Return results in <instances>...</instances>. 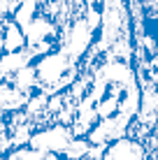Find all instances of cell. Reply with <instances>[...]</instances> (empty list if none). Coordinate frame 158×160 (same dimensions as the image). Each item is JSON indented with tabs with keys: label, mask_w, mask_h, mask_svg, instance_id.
<instances>
[{
	"label": "cell",
	"mask_w": 158,
	"mask_h": 160,
	"mask_svg": "<svg viewBox=\"0 0 158 160\" xmlns=\"http://www.w3.org/2000/svg\"><path fill=\"white\" fill-rule=\"evenodd\" d=\"M72 142V130L63 123H49L44 128H37L33 132L28 146L40 153H63Z\"/></svg>",
	"instance_id": "cell-1"
},
{
	"label": "cell",
	"mask_w": 158,
	"mask_h": 160,
	"mask_svg": "<svg viewBox=\"0 0 158 160\" xmlns=\"http://www.w3.org/2000/svg\"><path fill=\"white\" fill-rule=\"evenodd\" d=\"M149 158V151L140 139L135 137H119V139L110 142L102 151L100 160H146Z\"/></svg>",
	"instance_id": "cell-2"
},
{
	"label": "cell",
	"mask_w": 158,
	"mask_h": 160,
	"mask_svg": "<svg viewBox=\"0 0 158 160\" xmlns=\"http://www.w3.org/2000/svg\"><path fill=\"white\" fill-rule=\"evenodd\" d=\"M23 35H26V47L37 44V42H44V40H56L58 42V28H56V23H54L42 9L37 12L35 19L23 28Z\"/></svg>",
	"instance_id": "cell-3"
},
{
	"label": "cell",
	"mask_w": 158,
	"mask_h": 160,
	"mask_svg": "<svg viewBox=\"0 0 158 160\" xmlns=\"http://www.w3.org/2000/svg\"><path fill=\"white\" fill-rule=\"evenodd\" d=\"M28 95H30V93L19 91L12 81H3V84H0V112L12 114V112L23 109V107H26V100H28Z\"/></svg>",
	"instance_id": "cell-4"
},
{
	"label": "cell",
	"mask_w": 158,
	"mask_h": 160,
	"mask_svg": "<svg viewBox=\"0 0 158 160\" xmlns=\"http://www.w3.org/2000/svg\"><path fill=\"white\" fill-rule=\"evenodd\" d=\"M33 60H35V56L30 53V49L23 47V49H19V51H3L0 53V68L5 70L7 77H12L14 72H19L21 68L30 65Z\"/></svg>",
	"instance_id": "cell-5"
},
{
	"label": "cell",
	"mask_w": 158,
	"mask_h": 160,
	"mask_svg": "<svg viewBox=\"0 0 158 160\" xmlns=\"http://www.w3.org/2000/svg\"><path fill=\"white\" fill-rule=\"evenodd\" d=\"M26 47V35L23 28L12 19V16H5L3 23V51H19Z\"/></svg>",
	"instance_id": "cell-6"
},
{
	"label": "cell",
	"mask_w": 158,
	"mask_h": 160,
	"mask_svg": "<svg viewBox=\"0 0 158 160\" xmlns=\"http://www.w3.org/2000/svg\"><path fill=\"white\" fill-rule=\"evenodd\" d=\"M9 81L19 88V91L23 93H33L37 88V74H35V65H26V68H21L19 72H14L12 77H9Z\"/></svg>",
	"instance_id": "cell-7"
},
{
	"label": "cell",
	"mask_w": 158,
	"mask_h": 160,
	"mask_svg": "<svg viewBox=\"0 0 158 160\" xmlns=\"http://www.w3.org/2000/svg\"><path fill=\"white\" fill-rule=\"evenodd\" d=\"M44 153L35 151L30 146H12L7 153H5V160H42Z\"/></svg>",
	"instance_id": "cell-8"
},
{
	"label": "cell",
	"mask_w": 158,
	"mask_h": 160,
	"mask_svg": "<svg viewBox=\"0 0 158 160\" xmlns=\"http://www.w3.org/2000/svg\"><path fill=\"white\" fill-rule=\"evenodd\" d=\"M12 148V142H9V128L5 123V118L0 121V153H7Z\"/></svg>",
	"instance_id": "cell-9"
},
{
	"label": "cell",
	"mask_w": 158,
	"mask_h": 160,
	"mask_svg": "<svg viewBox=\"0 0 158 160\" xmlns=\"http://www.w3.org/2000/svg\"><path fill=\"white\" fill-rule=\"evenodd\" d=\"M42 160H63V156H61V153H44Z\"/></svg>",
	"instance_id": "cell-10"
},
{
	"label": "cell",
	"mask_w": 158,
	"mask_h": 160,
	"mask_svg": "<svg viewBox=\"0 0 158 160\" xmlns=\"http://www.w3.org/2000/svg\"><path fill=\"white\" fill-rule=\"evenodd\" d=\"M3 81H9V77L5 74V70H3V68H0V84H3Z\"/></svg>",
	"instance_id": "cell-11"
},
{
	"label": "cell",
	"mask_w": 158,
	"mask_h": 160,
	"mask_svg": "<svg viewBox=\"0 0 158 160\" xmlns=\"http://www.w3.org/2000/svg\"><path fill=\"white\" fill-rule=\"evenodd\" d=\"M0 160H5V153H0Z\"/></svg>",
	"instance_id": "cell-12"
},
{
	"label": "cell",
	"mask_w": 158,
	"mask_h": 160,
	"mask_svg": "<svg viewBox=\"0 0 158 160\" xmlns=\"http://www.w3.org/2000/svg\"><path fill=\"white\" fill-rule=\"evenodd\" d=\"M151 160H158V153H156V156H154V158H151Z\"/></svg>",
	"instance_id": "cell-13"
}]
</instances>
